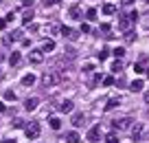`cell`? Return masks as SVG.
Returning a JSON list of instances; mask_svg holds the SVG:
<instances>
[{
  "label": "cell",
  "instance_id": "obj_1",
  "mask_svg": "<svg viewBox=\"0 0 149 143\" xmlns=\"http://www.w3.org/2000/svg\"><path fill=\"white\" fill-rule=\"evenodd\" d=\"M61 82V75L57 73V70H46V73L42 75V84L46 88H53V86H57V84Z\"/></svg>",
  "mask_w": 149,
  "mask_h": 143
},
{
  "label": "cell",
  "instance_id": "obj_2",
  "mask_svg": "<svg viewBox=\"0 0 149 143\" xmlns=\"http://www.w3.org/2000/svg\"><path fill=\"white\" fill-rule=\"evenodd\" d=\"M24 134H26V139L35 141V139H40V134H42V125L37 123V121H31V123L24 128Z\"/></svg>",
  "mask_w": 149,
  "mask_h": 143
},
{
  "label": "cell",
  "instance_id": "obj_3",
  "mask_svg": "<svg viewBox=\"0 0 149 143\" xmlns=\"http://www.w3.org/2000/svg\"><path fill=\"white\" fill-rule=\"evenodd\" d=\"M29 62H31V64H42V62H44V53L42 51H40V49H35V51H31V53H29Z\"/></svg>",
  "mask_w": 149,
  "mask_h": 143
},
{
  "label": "cell",
  "instance_id": "obj_4",
  "mask_svg": "<svg viewBox=\"0 0 149 143\" xmlns=\"http://www.w3.org/2000/svg\"><path fill=\"white\" fill-rule=\"evenodd\" d=\"M99 137H101V125H92V128L88 130V141L90 143H97Z\"/></svg>",
  "mask_w": 149,
  "mask_h": 143
},
{
  "label": "cell",
  "instance_id": "obj_5",
  "mask_svg": "<svg viewBox=\"0 0 149 143\" xmlns=\"http://www.w3.org/2000/svg\"><path fill=\"white\" fill-rule=\"evenodd\" d=\"M70 123H72L74 128H81V125L86 123V117H84V112H74V115H72V119H70Z\"/></svg>",
  "mask_w": 149,
  "mask_h": 143
},
{
  "label": "cell",
  "instance_id": "obj_6",
  "mask_svg": "<svg viewBox=\"0 0 149 143\" xmlns=\"http://www.w3.org/2000/svg\"><path fill=\"white\" fill-rule=\"evenodd\" d=\"M132 128V119H116L114 121V130H130Z\"/></svg>",
  "mask_w": 149,
  "mask_h": 143
},
{
  "label": "cell",
  "instance_id": "obj_7",
  "mask_svg": "<svg viewBox=\"0 0 149 143\" xmlns=\"http://www.w3.org/2000/svg\"><path fill=\"white\" fill-rule=\"evenodd\" d=\"M130 27H132V20L125 18V15H118V29L125 33V31H130Z\"/></svg>",
  "mask_w": 149,
  "mask_h": 143
},
{
  "label": "cell",
  "instance_id": "obj_8",
  "mask_svg": "<svg viewBox=\"0 0 149 143\" xmlns=\"http://www.w3.org/2000/svg\"><path fill=\"white\" fill-rule=\"evenodd\" d=\"M68 15H70L72 20H81V15H84V13H81V7H79V5H72V7L68 9Z\"/></svg>",
  "mask_w": 149,
  "mask_h": 143
},
{
  "label": "cell",
  "instance_id": "obj_9",
  "mask_svg": "<svg viewBox=\"0 0 149 143\" xmlns=\"http://www.w3.org/2000/svg\"><path fill=\"white\" fill-rule=\"evenodd\" d=\"M37 106H40V99H37V97H29L26 101H24V108H26L29 112H33Z\"/></svg>",
  "mask_w": 149,
  "mask_h": 143
},
{
  "label": "cell",
  "instance_id": "obj_10",
  "mask_svg": "<svg viewBox=\"0 0 149 143\" xmlns=\"http://www.w3.org/2000/svg\"><path fill=\"white\" fill-rule=\"evenodd\" d=\"M61 33H64L68 40H77V37H79V31H74V29H70V27H61Z\"/></svg>",
  "mask_w": 149,
  "mask_h": 143
},
{
  "label": "cell",
  "instance_id": "obj_11",
  "mask_svg": "<svg viewBox=\"0 0 149 143\" xmlns=\"http://www.w3.org/2000/svg\"><path fill=\"white\" fill-rule=\"evenodd\" d=\"M42 53H51V51H55V40H44L42 42V49H40Z\"/></svg>",
  "mask_w": 149,
  "mask_h": 143
},
{
  "label": "cell",
  "instance_id": "obj_12",
  "mask_svg": "<svg viewBox=\"0 0 149 143\" xmlns=\"http://www.w3.org/2000/svg\"><path fill=\"white\" fill-rule=\"evenodd\" d=\"M72 106L74 104L70 101V99H64V101L59 104V112H72Z\"/></svg>",
  "mask_w": 149,
  "mask_h": 143
},
{
  "label": "cell",
  "instance_id": "obj_13",
  "mask_svg": "<svg viewBox=\"0 0 149 143\" xmlns=\"http://www.w3.org/2000/svg\"><path fill=\"white\" fill-rule=\"evenodd\" d=\"M143 86H145L143 79H134V82L130 84V90H132V92H140V90H143Z\"/></svg>",
  "mask_w": 149,
  "mask_h": 143
},
{
  "label": "cell",
  "instance_id": "obj_14",
  "mask_svg": "<svg viewBox=\"0 0 149 143\" xmlns=\"http://www.w3.org/2000/svg\"><path fill=\"white\" fill-rule=\"evenodd\" d=\"M33 84H35V75H33V73H26V75H24V77H22V86H33Z\"/></svg>",
  "mask_w": 149,
  "mask_h": 143
},
{
  "label": "cell",
  "instance_id": "obj_15",
  "mask_svg": "<svg viewBox=\"0 0 149 143\" xmlns=\"http://www.w3.org/2000/svg\"><path fill=\"white\" fill-rule=\"evenodd\" d=\"M31 22H33V9H31V11L26 9V11L22 13V24H24V27H29Z\"/></svg>",
  "mask_w": 149,
  "mask_h": 143
},
{
  "label": "cell",
  "instance_id": "obj_16",
  "mask_svg": "<svg viewBox=\"0 0 149 143\" xmlns=\"http://www.w3.org/2000/svg\"><path fill=\"white\" fill-rule=\"evenodd\" d=\"M118 104H121V97H112L110 101L105 104V110H114V108H116Z\"/></svg>",
  "mask_w": 149,
  "mask_h": 143
},
{
  "label": "cell",
  "instance_id": "obj_17",
  "mask_svg": "<svg viewBox=\"0 0 149 143\" xmlns=\"http://www.w3.org/2000/svg\"><path fill=\"white\" fill-rule=\"evenodd\" d=\"M79 141H81V139H79V134L74 132V130L66 134V143H79Z\"/></svg>",
  "mask_w": 149,
  "mask_h": 143
},
{
  "label": "cell",
  "instance_id": "obj_18",
  "mask_svg": "<svg viewBox=\"0 0 149 143\" xmlns=\"http://www.w3.org/2000/svg\"><path fill=\"white\" fill-rule=\"evenodd\" d=\"M140 134H143V125L136 123V128H132V137H134V141H140Z\"/></svg>",
  "mask_w": 149,
  "mask_h": 143
},
{
  "label": "cell",
  "instance_id": "obj_19",
  "mask_svg": "<svg viewBox=\"0 0 149 143\" xmlns=\"http://www.w3.org/2000/svg\"><path fill=\"white\" fill-rule=\"evenodd\" d=\"M103 13H105V15H114V13H116V7L110 5V2H105V5H103Z\"/></svg>",
  "mask_w": 149,
  "mask_h": 143
},
{
  "label": "cell",
  "instance_id": "obj_20",
  "mask_svg": "<svg viewBox=\"0 0 149 143\" xmlns=\"http://www.w3.org/2000/svg\"><path fill=\"white\" fill-rule=\"evenodd\" d=\"M48 123H51L53 130H59V128H61V119H59V117H51V119H48Z\"/></svg>",
  "mask_w": 149,
  "mask_h": 143
},
{
  "label": "cell",
  "instance_id": "obj_21",
  "mask_svg": "<svg viewBox=\"0 0 149 143\" xmlns=\"http://www.w3.org/2000/svg\"><path fill=\"white\" fill-rule=\"evenodd\" d=\"M9 64L11 66H18L20 64V53H15V51L11 53V55H9Z\"/></svg>",
  "mask_w": 149,
  "mask_h": 143
},
{
  "label": "cell",
  "instance_id": "obj_22",
  "mask_svg": "<svg viewBox=\"0 0 149 143\" xmlns=\"http://www.w3.org/2000/svg\"><path fill=\"white\" fill-rule=\"evenodd\" d=\"M112 55L116 57V60H121V57L125 55V49H123V46H118V49H114V51H112Z\"/></svg>",
  "mask_w": 149,
  "mask_h": 143
},
{
  "label": "cell",
  "instance_id": "obj_23",
  "mask_svg": "<svg viewBox=\"0 0 149 143\" xmlns=\"http://www.w3.org/2000/svg\"><path fill=\"white\" fill-rule=\"evenodd\" d=\"M105 143H118V137H116V132H110L105 137Z\"/></svg>",
  "mask_w": 149,
  "mask_h": 143
},
{
  "label": "cell",
  "instance_id": "obj_24",
  "mask_svg": "<svg viewBox=\"0 0 149 143\" xmlns=\"http://www.w3.org/2000/svg\"><path fill=\"white\" fill-rule=\"evenodd\" d=\"M134 40H136V33L132 31V29H130V31H125V42H134Z\"/></svg>",
  "mask_w": 149,
  "mask_h": 143
},
{
  "label": "cell",
  "instance_id": "obj_25",
  "mask_svg": "<svg viewBox=\"0 0 149 143\" xmlns=\"http://www.w3.org/2000/svg\"><path fill=\"white\" fill-rule=\"evenodd\" d=\"M101 84H103V86H112V84H114V77H112V75H107V77L101 79Z\"/></svg>",
  "mask_w": 149,
  "mask_h": 143
},
{
  "label": "cell",
  "instance_id": "obj_26",
  "mask_svg": "<svg viewBox=\"0 0 149 143\" xmlns=\"http://www.w3.org/2000/svg\"><path fill=\"white\" fill-rule=\"evenodd\" d=\"M5 99L7 101H15V92L13 90H5Z\"/></svg>",
  "mask_w": 149,
  "mask_h": 143
},
{
  "label": "cell",
  "instance_id": "obj_27",
  "mask_svg": "<svg viewBox=\"0 0 149 143\" xmlns=\"http://www.w3.org/2000/svg\"><path fill=\"white\" fill-rule=\"evenodd\" d=\"M86 18L88 20H97V9H88L86 11Z\"/></svg>",
  "mask_w": 149,
  "mask_h": 143
},
{
  "label": "cell",
  "instance_id": "obj_28",
  "mask_svg": "<svg viewBox=\"0 0 149 143\" xmlns=\"http://www.w3.org/2000/svg\"><path fill=\"white\" fill-rule=\"evenodd\" d=\"M48 31H51L53 35H57V33H61V27H59V24H51V27H48Z\"/></svg>",
  "mask_w": 149,
  "mask_h": 143
},
{
  "label": "cell",
  "instance_id": "obj_29",
  "mask_svg": "<svg viewBox=\"0 0 149 143\" xmlns=\"http://www.w3.org/2000/svg\"><path fill=\"white\" fill-rule=\"evenodd\" d=\"M22 125H24V121H22V119H18V117L11 121V128H22Z\"/></svg>",
  "mask_w": 149,
  "mask_h": 143
},
{
  "label": "cell",
  "instance_id": "obj_30",
  "mask_svg": "<svg viewBox=\"0 0 149 143\" xmlns=\"http://www.w3.org/2000/svg\"><path fill=\"white\" fill-rule=\"evenodd\" d=\"M112 70H114V73H121V70H123V64H121V62H114V64H112Z\"/></svg>",
  "mask_w": 149,
  "mask_h": 143
},
{
  "label": "cell",
  "instance_id": "obj_31",
  "mask_svg": "<svg viewBox=\"0 0 149 143\" xmlns=\"http://www.w3.org/2000/svg\"><path fill=\"white\" fill-rule=\"evenodd\" d=\"M107 53H110V51H107V49H101V53H99L97 57H99V60L103 62V60H107Z\"/></svg>",
  "mask_w": 149,
  "mask_h": 143
},
{
  "label": "cell",
  "instance_id": "obj_32",
  "mask_svg": "<svg viewBox=\"0 0 149 143\" xmlns=\"http://www.w3.org/2000/svg\"><path fill=\"white\" fill-rule=\"evenodd\" d=\"M44 5H46V9H48V7H55V5H59V0H44Z\"/></svg>",
  "mask_w": 149,
  "mask_h": 143
},
{
  "label": "cell",
  "instance_id": "obj_33",
  "mask_svg": "<svg viewBox=\"0 0 149 143\" xmlns=\"http://www.w3.org/2000/svg\"><path fill=\"white\" fill-rule=\"evenodd\" d=\"M79 33H90V24H81V29H79Z\"/></svg>",
  "mask_w": 149,
  "mask_h": 143
},
{
  "label": "cell",
  "instance_id": "obj_34",
  "mask_svg": "<svg viewBox=\"0 0 149 143\" xmlns=\"http://www.w3.org/2000/svg\"><path fill=\"white\" fill-rule=\"evenodd\" d=\"M130 20H132V22H136V20H138V11H132V13H130Z\"/></svg>",
  "mask_w": 149,
  "mask_h": 143
},
{
  "label": "cell",
  "instance_id": "obj_35",
  "mask_svg": "<svg viewBox=\"0 0 149 143\" xmlns=\"http://www.w3.org/2000/svg\"><path fill=\"white\" fill-rule=\"evenodd\" d=\"M13 18H15V15H13V11H9V13L5 15V20H7V22H11V20H13Z\"/></svg>",
  "mask_w": 149,
  "mask_h": 143
},
{
  "label": "cell",
  "instance_id": "obj_36",
  "mask_svg": "<svg viewBox=\"0 0 149 143\" xmlns=\"http://www.w3.org/2000/svg\"><path fill=\"white\" fill-rule=\"evenodd\" d=\"M134 70H136V73L140 75V73H143V66H140V64H134Z\"/></svg>",
  "mask_w": 149,
  "mask_h": 143
},
{
  "label": "cell",
  "instance_id": "obj_37",
  "mask_svg": "<svg viewBox=\"0 0 149 143\" xmlns=\"http://www.w3.org/2000/svg\"><path fill=\"white\" fill-rule=\"evenodd\" d=\"M33 5V0H22V7H31Z\"/></svg>",
  "mask_w": 149,
  "mask_h": 143
},
{
  "label": "cell",
  "instance_id": "obj_38",
  "mask_svg": "<svg viewBox=\"0 0 149 143\" xmlns=\"http://www.w3.org/2000/svg\"><path fill=\"white\" fill-rule=\"evenodd\" d=\"M121 2H123V5H125V7H130V5H134V0H121Z\"/></svg>",
  "mask_w": 149,
  "mask_h": 143
},
{
  "label": "cell",
  "instance_id": "obj_39",
  "mask_svg": "<svg viewBox=\"0 0 149 143\" xmlns=\"http://www.w3.org/2000/svg\"><path fill=\"white\" fill-rule=\"evenodd\" d=\"M2 143H18V141H15V139H5Z\"/></svg>",
  "mask_w": 149,
  "mask_h": 143
},
{
  "label": "cell",
  "instance_id": "obj_40",
  "mask_svg": "<svg viewBox=\"0 0 149 143\" xmlns=\"http://www.w3.org/2000/svg\"><path fill=\"white\" fill-rule=\"evenodd\" d=\"M2 60H5V51H0V62H2Z\"/></svg>",
  "mask_w": 149,
  "mask_h": 143
},
{
  "label": "cell",
  "instance_id": "obj_41",
  "mask_svg": "<svg viewBox=\"0 0 149 143\" xmlns=\"http://www.w3.org/2000/svg\"><path fill=\"white\" fill-rule=\"evenodd\" d=\"M145 101H147V104H149V92H145Z\"/></svg>",
  "mask_w": 149,
  "mask_h": 143
},
{
  "label": "cell",
  "instance_id": "obj_42",
  "mask_svg": "<svg viewBox=\"0 0 149 143\" xmlns=\"http://www.w3.org/2000/svg\"><path fill=\"white\" fill-rule=\"evenodd\" d=\"M143 2H145V5H149V0H143Z\"/></svg>",
  "mask_w": 149,
  "mask_h": 143
},
{
  "label": "cell",
  "instance_id": "obj_43",
  "mask_svg": "<svg viewBox=\"0 0 149 143\" xmlns=\"http://www.w3.org/2000/svg\"><path fill=\"white\" fill-rule=\"evenodd\" d=\"M147 77H149V68H147Z\"/></svg>",
  "mask_w": 149,
  "mask_h": 143
}]
</instances>
